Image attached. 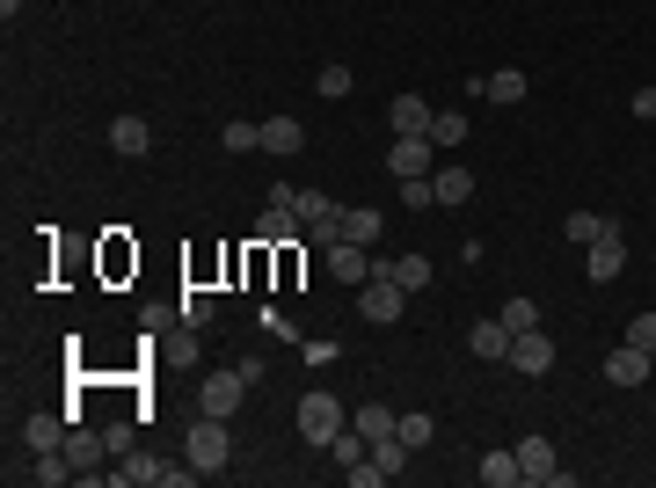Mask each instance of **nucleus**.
Listing matches in <instances>:
<instances>
[{
  "mask_svg": "<svg viewBox=\"0 0 656 488\" xmlns=\"http://www.w3.org/2000/svg\"><path fill=\"white\" fill-rule=\"evenodd\" d=\"M358 306H364V321H372V328H394V321H401V306H409V292L394 285V270H372V277H364V292H358Z\"/></svg>",
  "mask_w": 656,
  "mask_h": 488,
  "instance_id": "obj_1",
  "label": "nucleus"
},
{
  "mask_svg": "<svg viewBox=\"0 0 656 488\" xmlns=\"http://www.w3.org/2000/svg\"><path fill=\"white\" fill-rule=\"evenodd\" d=\"M226 460H234L226 423H219V415H197V423H190V466H197V474H226Z\"/></svg>",
  "mask_w": 656,
  "mask_h": 488,
  "instance_id": "obj_2",
  "label": "nucleus"
},
{
  "mask_svg": "<svg viewBox=\"0 0 656 488\" xmlns=\"http://www.w3.org/2000/svg\"><path fill=\"white\" fill-rule=\"evenodd\" d=\"M336 430H343V401H336V393H299V438H307V445H329V438H336Z\"/></svg>",
  "mask_w": 656,
  "mask_h": 488,
  "instance_id": "obj_3",
  "label": "nucleus"
},
{
  "mask_svg": "<svg viewBox=\"0 0 656 488\" xmlns=\"http://www.w3.org/2000/svg\"><path fill=\"white\" fill-rule=\"evenodd\" d=\"M242 401H248L242 365H234V372H212V379L197 387V409H205V415H219V423H234V415H242Z\"/></svg>",
  "mask_w": 656,
  "mask_h": 488,
  "instance_id": "obj_4",
  "label": "nucleus"
},
{
  "mask_svg": "<svg viewBox=\"0 0 656 488\" xmlns=\"http://www.w3.org/2000/svg\"><path fill=\"white\" fill-rule=\"evenodd\" d=\"M66 430H73L66 409H37L23 423V445H29V452H66Z\"/></svg>",
  "mask_w": 656,
  "mask_h": 488,
  "instance_id": "obj_5",
  "label": "nucleus"
},
{
  "mask_svg": "<svg viewBox=\"0 0 656 488\" xmlns=\"http://www.w3.org/2000/svg\"><path fill=\"white\" fill-rule=\"evenodd\" d=\"M510 365L525 372V379H547V372H555V342H547V328H525V336L510 342Z\"/></svg>",
  "mask_w": 656,
  "mask_h": 488,
  "instance_id": "obj_6",
  "label": "nucleus"
},
{
  "mask_svg": "<svg viewBox=\"0 0 656 488\" xmlns=\"http://www.w3.org/2000/svg\"><path fill=\"white\" fill-rule=\"evenodd\" d=\"M510 452H518V474H525L533 488H555L561 466H555V445H547V438H518Z\"/></svg>",
  "mask_w": 656,
  "mask_h": 488,
  "instance_id": "obj_7",
  "label": "nucleus"
},
{
  "mask_svg": "<svg viewBox=\"0 0 656 488\" xmlns=\"http://www.w3.org/2000/svg\"><path fill=\"white\" fill-rule=\"evenodd\" d=\"M431 132H416V139H394V147H387V175H394V183H401V175H431Z\"/></svg>",
  "mask_w": 656,
  "mask_h": 488,
  "instance_id": "obj_8",
  "label": "nucleus"
},
{
  "mask_svg": "<svg viewBox=\"0 0 656 488\" xmlns=\"http://www.w3.org/2000/svg\"><path fill=\"white\" fill-rule=\"evenodd\" d=\"M299 234H307V220H299L292 204H263V220H256V241L263 248H292Z\"/></svg>",
  "mask_w": 656,
  "mask_h": 488,
  "instance_id": "obj_9",
  "label": "nucleus"
},
{
  "mask_svg": "<svg viewBox=\"0 0 656 488\" xmlns=\"http://www.w3.org/2000/svg\"><path fill=\"white\" fill-rule=\"evenodd\" d=\"M649 365H656V358L642 350V342H620V350L606 358V379H612V387H642V379H649Z\"/></svg>",
  "mask_w": 656,
  "mask_h": 488,
  "instance_id": "obj_10",
  "label": "nucleus"
},
{
  "mask_svg": "<svg viewBox=\"0 0 656 488\" xmlns=\"http://www.w3.org/2000/svg\"><path fill=\"white\" fill-rule=\"evenodd\" d=\"M583 270H591V285H612V277L628 270V248H620V234H612V241H591V248H583Z\"/></svg>",
  "mask_w": 656,
  "mask_h": 488,
  "instance_id": "obj_11",
  "label": "nucleus"
},
{
  "mask_svg": "<svg viewBox=\"0 0 656 488\" xmlns=\"http://www.w3.org/2000/svg\"><path fill=\"white\" fill-rule=\"evenodd\" d=\"M474 88H482V102L510 110V102H525V88H533V80L518 74V66H496V74H488V80H474Z\"/></svg>",
  "mask_w": 656,
  "mask_h": 488,
  "instance_id": "obj_12",
  "label": "nucleus"
},
{
  "mask_svg": "<svg viewBox=\"0 0 656 488\" xmlns=\"http://www.w3.org/2000/svg\"><path fill=\"white\" fill-rule=\"evenodd\" d=\"M437 110H423V96H394L387 102V124H394V139H416V132H431Z\"/></svg>",
  "mask_w": 656,
  "mask_h": 488,
  "instance_id": "obj_13",
  "label": "nucleus"
},
{
  "mask_svg": "<svg viewBox=\"0 0 656 488\" xmlns=\"http://www.w3.org/2000/svg\"><path fill=\"white\" fill-rule=\"evenodd\" d=\"M299 147H307V124H299V117H263V153L292 161Z\"/></svg>",
  "mask_w": 656,
  "mask_h": 488,
  "instance_id": "obj_14",
  "label": "nucleus"
},
{
  "mask_svg": "<svg viewBox=\"0 0 656 488\" xmlns=\"http://www.w3.org/2000/svg\"><path fill=\"white\" fill-rule=\"evenodd\" d=\"M329 277H336V285H364V277H372L364 248L358 241H329Z\"/></svg>",
  "mask_w": 656,
  "mask_h": 488,
  "instance_id": "obj_15",
  "label": "nucleus"
},
{
  "mask_svg": "<svg viewBox=\"0 0 656 488\" xmlns=\"http://www.w3.org/2000/svg\"><path fill=\"white\" fill-rule=\"evenodd\" d=\"M510 328H504V314L496 321H474V358H488V365H510Z\"/></svg>",
  "mask_w": 656,
  "mask_h": 488,
  "instance_id": "obj_16",
  "label": "nucleus"
},
{
  "mask_svg": "<svg viewBox=\"0 0 656 488\" xmlns=\"http://www.w3.org/2000/svg\"><path fill=\"white\" fill-rule=\"evenodd\" d=\"M561 234H569L577 248H591V241H612V234H620V220H606V212H569V220H561Z\"/></svg>",
  "mask_w": 656,
  "mask_h": 488,
  "instance_id": "obj_17",
  "label": "nucleus"
},
{
  "mask_svg": "<svg viewBox=\"0 0 656 488\" xmlns=\"http://www.w3.org/2000/svg\"><path fill=\"white\" fill-rule=\"evenodd\" d=\"M110 147H117L124 161H139V153L153 147V124L146 117H110Z\"/></svg>",
  "mask_w": 656,
  "mask_h": 488,
  "instance_id": "obj_18",
  "label": "nucleus"
},
{
  "mask_svg": "<svg viewBox=\"0 0 656 488\" xmlns=\"http://www.w3.org/2000/svg\"><path fill=\"white\" fill-rule=\"evenodd\" d=\"M394 423H401V415H394V409H380V401H364V409L350 415V430H358L364 445H380V438H394Z\"/></svg>",
  "mask_w": 656,
  "mask_h": 488,
  "instance_id": "obj_19",
  "label": "nucleus"
},
{
  "mask_svg": "<svg viewBox=\"0 0 656 488\" xmlns=\"http://www.w3.org/2000/svg\"><path fill=\"white\" fill-rule=\"evenodd\" d=\"M102 452H110V438H96V430H81V423L66 430V460L81 466V474H96V460H102Z\"/></svg>",
  "mask_w": 656,
  "mask_h": 488,
  "instance_id": "obj_20",
  "label": "nucleus"
},
{
  "mask_svg": "<svg viewBox=\"0 0 656 488\" xmlns=\"http://www.w3.org/2000/svg\"><path fill=\"white\" fill-rule=\"evenodd\" d=\"M380 226H387V220H380V204H358V212H343V241L372 248V241H380Z\"/></svg>",
  "mask_w": 656,
  "mask_h": 488,
  "instance_id": "obj_21",
  "label": "nucleus"
},
{
  "mask_svg": "<svg viewBox=\"0 0 656 488\" xmlns=\"http://www.w3.org/2000/svg\"><path fill=\"white\" fill-rule=\"evenodd\" d=\"M372 270H394L401 292H423L431 285V255H394V263H372Z\"/></svg>",
  "mask_w": 656,
  "mask_h": 488,
  "instance_id": "obj_22",
  "label": "nucleus"
},
{
  "mask_svg": "<svg viewBox=\"0 0 656 488\" xmlns=\"http://www.w3.org/2000/svg\"><path fill=\"white\" fill-rule=\"evenodd\" d=\"M169 466L161 460H146V452H132V466H110V488H146V481H161Z\"/></svg>",
  "mask_w": 656,
  "mask_h": 488,
  "instance_id": "obj_23",
  "label": "nucleus"
},
{
  "mask_svg": "<svg viewBox=\"0 0 656 488\" xmlns=\"http://www.w3.org/2000/svg\"><path fill=\"white\" fill-rule=\"evenodd\" d=\"M219 147H226V153H263V124H256V117H234L226 132H219Z\"/></svg>",
  "mask_w": 656,
  "mask_h": 488,
  "instance_id": "obj_24",
  "label": "nucleus"
},
{
  "mask_svg": "<svg viewBox=\"0 0 656 488\" xmlns=\"http://www.w3.org/2000/svg\"><path fill=\"white\" fill-rule=\"evenodd\" d=\"M431 190H437V204H467V197H474V175L467 168H437Z\"/></svg>",
  "mask_w": 656,
  "mask_h": 488,
  "instance_id": "obj_25",
  "label": "nucleus"
},
{
  "mask_svg": "<svg viewBox=\"0 0 656 488\" xmlns=\"http://www.w3.org/2000/svg\"><path fill=\"white\" fill-rule=\"evenodd\" d=\"M394 438L409 445V452H423V445L437 438V423H431V415H423V409H409V415H401V423H394Z\"/></svg>",
  "mask_w": 656,
  "mask_h": 488,
  "instance_id": "obj_26",
  "label": "nucleus"
},
{
  "mask_svg": "<svg viewBox=\"0 0 656 488\" xmlns=\"http://www.w3.org/2000/svg\"><path fill=\"white\" fill-rule=\"evenodd\" d=\"M482 481H488V488L525 481V474H518V452H482Z\"/></svg>",
  "mask_w": 656,
  "mask_h": 488,
  "instance_id": "obj_27",
  "label": "nucleus"
},
{
  "mask_svg": "<svg viewBox=\"0 0 656 488\" xmlns=\"http://www.w3.org/2000/svg\"><path fill=\"white\" fill-rule=\"evenodd\" d=\"M460 139H467V117L460 110H437L431 117V147H460Z\"/></svg>",
  "mask_w": 656,
  "mask_h": 488,
  "instance_id": "obj_28",
  "label": "nucleus"
},
{
  "mask_svg": "<svg viewBox=\"0 0 656 488\" xmlns=\"http://www.w3.org/2000/svg\"><path fill=\"white\" fill-rule=\"evenodd\" d=\"M314 88H321L329 102H343V96H350V66H343V59H329V66L314 74Z\"/></svg>",
  "mask_w": 656,
  "mask_h": 488,
  "instance_id": "obj_29",
  "label": "nucleus"
},
{
  "mask_svg": "<svg viewBox=\"0 0 656 488\" xmlns=\"http://www.w3.org/2000/svg\"><path fill=\"white\" fill-rule=\"evenodd\" d=\"M431 175H437V168H431ZM431 175H401V204H409V212H423V204H437Z\"/></svg>",
  "mask_w": 656,
  "mask_h": 488,
  "instance_id": "obj_30",
  "label": "nucleus"
},
{
  "mask_svg": "<svg viewBox=\"0 0 656 488\" xmlns=\"http://www.w3.org/2000/svg\"><path fill=\"white\" fill-rule=\"evenodd\" d=\"M504 328H510V336L540 328V306H533V299H510V306H504Z\"/></svg>",
  "mask_w": 656,
  "mask_h": 488,
  "instance_id": "obj_31",
  "label": "nucleus"
},
{
  "mask_svg": "<svg viewBox=\"0 0 656 488\" xmlns=\"http://www.w3.org/2000/svg\"><path fill=\"white\" fill-rule=\"evenodd\" d=\"M292 212H299V220L314 226L321 212H336V204H329V197H321V190H292Z\"/></svg>",
  "mask_w": 656,
  "mask_h": 488,
  "instance_id": "obj_32",
  "label": "nucleus"
},
{
  "mask_svg": "<svg viewBox=\"0 0 656 488\" xmlns=\"http://www.w3.org/2000/svg\"><path fill=\"white\" fill-rule=\"evenodd\" d=\"M628 342H642V350L656 358V314H634V321H628Z\"/></svg>",
  "mask_w": 656,
  "mask_h": 488,
  "instance_id": "obj_33",
  "label": "nucleus"
},
{
  "mask_svg": "<svg viewBox=\"0 0 656 488\" xmlns=\"http://www.w3.org/2000/svg\"><path fill=\"white\" fill-rule=\"evenodd\" d=\"M183 321H190V328H205V321H212V299H205V292H183Z\"/></svg>",
  "mask_w": 656,
  "mask_h": 488,
  "instance_id": "obj_34",
  "label": "nucleus"
},
{
  "mask_svg": "<svg viewBox=\"0 0 656 488\" xmlns=\"http://www.w3.org/2000/svg\"><path fill=\"white\" fill-rule=\"evenodd\" d=\"M634 117H649V124H656V80L642 88V96H634Z\"/></svg>",
  "mask_w": 656,
  "mask_h": 488,
  "instance_id": "obj_35",
  "label": "nucleus"
}]
</instances>
